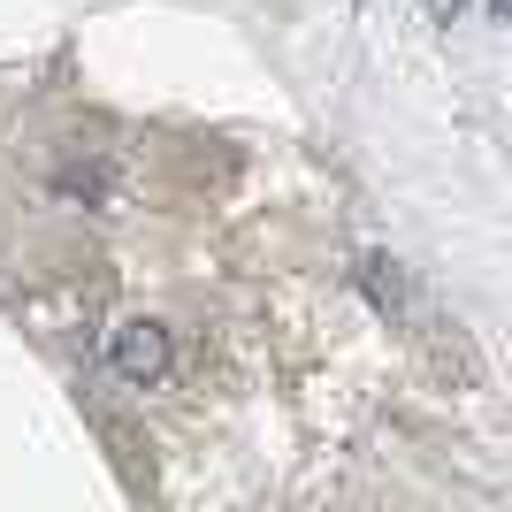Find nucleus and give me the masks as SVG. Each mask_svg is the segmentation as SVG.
<instances>
[{
    "label": "nucleus",
    "instance_id": "20e7f679",
    "mask_svg": "<svg viewBox=\"0 0 512 512\" xmlns=\"http://www.w3.org/2000/svg\"><path fill=\"white\" fill-rule=\"evenodd\" d=\"M428 8H436V16H444V8H459V0H428Z\"/></svg>",
    "mask_w": 512,
    "mask_h": 512
},
{
    "label": "nucleus",
    "instance_id": "7ed1b4c3",
    "mask_svg": "<svg viewBox=\"0 0 512 512\" xmlns=\"http://www.w3.org/2000/svg\"><path fill=\"white\" fill-rule=\"evenodd\" d=\"M360 283H367V299L383 306V314H406V276H398V260H360Z\"/></svg>",
    "mask_w": 512,
    "mask_h": 512
},
{
    "label": "nucleus",
    "instance_id": "f257e3e1",
    "mask_svg": "<svg viewBox=\"0 0 512 512\" xmlns=\"http://www.w3.org/2000/svg\"><path fill=\"white\" fill-rule=\"evenodd\" d=\"M107 367H115L130 390H153L161 375H169V329L146 321V314L115 321V329H107Z\"/></svg>",
    "mask_w": 512,
    "mask_h": 512
},
{
    "label": "nucleus",
    "instance_id": "f03ea898",
    "mask_svg": "<svg viewBox=\"0 0 512 512\" xmlns=\"http://www.w3.org/2000/svg\"><path fill=\"white\" fill-rule=\"evenodd\" d=\"M54 184H62V199L107 207V199H115V161H107V153H69L62 169H54Z\"/></svg>",
    "mask_w": 512,
    "mask_h": 512
}]
</instances>
